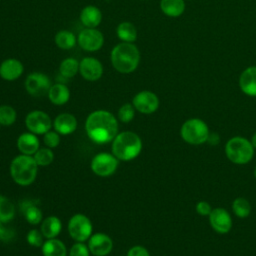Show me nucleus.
<instances>
[{
	"label": "nucleus",
	"mask_w": 256,
	"mask_h": 256,
	"mask_svg": "<svg viewBox=\"0 0 256 256\" xmlns=\"http://www.w3.org/2000/svg\"><path fill=\"white\" fill-rule=\"evenodd\" d=\"M85 129L88 137L99 144L113 140L118 132L115 116L106 110H96L86 119Z\"/></svg>",
	"instance_id": "1"
},
{
	"label": "nucleus",
	"mask_w": 256,
	"mask_h": 256,
	"mask_svg": "<svg viewBox=\"0 0 256 256\" xmlns=\"http://www.w3.org/2000/svg\"><path fill=\"white\" fill-rule=\"evenodd\" d=\"M110 58L115 70L119 73L129 74L137 69L140 62V52L135 44L122 42L113 47Z\"/></svg>",
	"instance_id": "2"
},
{
	"label": "nucleus",
	"mask_w": 256,
	"mask_h": 256,
	"mask_svg": "<svg viewBox=\"0 0 256 256\" xmlns=\"http://www.w3.org/2000/svg\"><path fill=\"white\" fill-rule=\"evenodd\" d=\"M141 149L142 141L134 132H121L113 139L112 152L113 155L119 160H132L139 155Z\"/></svg>",
	"instance_id": "3"
},
{
	"label": "nucleus",
	"mask_w": 256,
	"mask_h": 256,
	"mask_svg": "<svg viewBox=\"0 0 256 256\" xmlns=\"http://www.w3.org/2000/svg\"><path fill=\"white\" fill-rule=\"evenodd\" d=\"M38 165L35 159L30 155L16 156L10 165V174L12 179L21 186H27L34 182L37 176Z\"/></svg>",
	"instance_id": "4"
},
{
	"label": "nucleus",
	"mask_w": 256,
	"mask_h": 256,
	"mask_svg": "<svg viewBox=\"0 0 256 256\" xmlns=\"http://www.w3.org/2000/svg\"><path fill=\"white\" fill-rule=\"evenodd\" d=\"M227 158L235 164H246L254 155V147L244 137L236 136L229 139L225 146Z\"/></svg>",
	"instance_id": "5"
},
{
	"label": "nucleus",
	"mask_w": 256,
	"mask_h": 256,
	"mask_svg": "<svg viewBox=\"0 0 256 256\" xmlns=\"http://www.w3.org/2000/svg\"><path fill=\"white\" fill-rule=\"evenodd\" d=\"M180 134L185 142L199 145L209 139V128L203 120L192 118L183 123Z\"/></svg>",
	"instance_id": "6"
},
{
	"label": "nucleus",
	"mask_w": 256,
	"mask_h": 256,
	"mask_svg": "<svg viewBox=\"0 0 256 256\" xmlns=\"http://www.w3.org/2000/svg\"><path fill=\"white\" fill-rule=\"evenodd\" d=\"M68 232L74 240L77 242H83L91 236V221L83 214H75L69 220Z\"/></svg>",
	"instance_id": "7"
},
{
	"label": "nucleus",
	"mask_w": 256,
	"mask_h": 256,
	"mask_svg": "<svg viewBox=\"0 0 256 256\" xmlns=\"http://www.w3.org/2000/svg\"><path fill=\"white\" fill-rule=\"evenodd\" d=\"M24 85L26 91L35 97H41L46 93L48 94V91L52 86L50 78L42 72H31L26 77Z\"/></svg>",
	"instance_id": "8"
},
{
	"label": "nucleus",
	"mask_w": 256,
	"mask_h": 256,
	"mask_svg": "<svg viewBox=\"0 0 256 256\" xmlns=\"http://www.w3.org/2000/svg\"><path fill=\"white\" fill-rule=\"evenodd\" d=\"M77 42L83 50L95 52L102 48L104 44V36L96 28H85L79 32Z\"/></svg>",
	"instance_id": "9"
},
{
	"label": "nucleus",
	"mask_w": 256,
	"mask_h": 256,
	"mask_svg": "<svg viewBox=\"0 0 256 256\" xmlns=\"http://www.w3.org/2000/svg\"><path fill=\"white\" fill-rule=\"evenodd\" d=\"M118 167V159L109 153H99L92 159L91 169L98 176H109Z\"/></svg>",
	"instance_id": "10"
},
{
	"label": "nucleus",
	"mask_w": 256,
	"mask_h": 256,
	"mask_svg": "<svg viewBox=\"0 0 256 256\" xmlns=\"http://www.w3.org/2000/svg\"><path fill=\"white\" fill-rule=\"evenodd\" d=\"M25 125L28 130L34 134H45L51 129L52 121L47 113L35 110L27 114Z\"/></svg>",
	"instance_id": "11"
},
{
	"label": "nucleus",
	"mask_w": 256,
	"mask_h": 256,
	"mask_svg": "<svg viewBox=\"0 0 256 256\" xmlns=\"http://www.w3.org/2000/svg\"><path fill=\"white\" fill-rule=\"evenodd\" d=\"M132 104L137 111L143 114H151L158 109L159 99L155 93L144 90L134 96Z\"/></svg>",
	"instance_id": "12"
},
{
	"label": "nucleus",
	"mask_w": 256,
	"mask_h": 256,
	"mask_svg": "<svg viewBox=\"0 0 256 256\" xmlns=\"http://www.w3.org/2000/svg\"><path fill=\"white\" fill-rule=\"evenodd\" d=\"M79 73L87 81H97L103 74V65L94 57H85L79 62Z\"/></svg>",
	"instance_id": "13"
},
{
	"label": "nucleus",
	"mask_w": 256,
	"mask_h": 256,
	"mask_svg": "<svg viewBox=\"0 0 256 256\" xmlns=\"http://www.w3.org/2000/svg\"><path fill=\"white\" fill-rule=\"evenodd\" d=\"M209 221L213 230L220 234L228 233L232 228L231 216L229 212L223 208L212 209L209 214Z\"/></svg>",
	"instance_id": "14"
},
{
	"label": "nucleus",
	"mask_w": 256,
	"mask_h": 256,
	"mask_svg": "<svg viewBox=\"0 0 256 256\" xmlns=\"http://www.w3.org/2000/svg\"><path fill=\"white\" fill-rule=\"evenodd\" d=\"M113 242L111 238L104 233H96L89 239V251L95 256H105L112 250Z\"/></svg>",
	"instance_id": "15"
},
{
	"label": "nucleus",
	"mask_w": 256,
	"mask_h": 256,
	"mask_svg": "<svg viewBox=\"0 0 256 256\" xmlns=\"http://www.w3.org/2000/svg\"><path fill=\"white\" fill-rule=\"evenodd\" d=\"M23 71V64L15 58L5 59L0 64V77L6 81H14L18 79Z\"/></svg>",
	"instance_id": "16"
},
{
	"label": "nucleus",
	"mask_w": 256,
	"mask_h": 256,
	"mask_svg": "<svg viewBox=\"0 0 256 256\" xmlns=\"http://www.w3.org/2000/svg\"><path fill=\"white\" fill-rule=\"evenodd\" d=\"M239 86L244 94L252 97L256 96V66H250L241 73Z\"/></svg>",
	"instance_id": "17"
},
{
	"label": "nucleus",
	"mask_w": 256,
	"mask_h": 256,
	"mask_svg": "<svg viewBox=\"0 0 256 256\" xmlns=\"http://www.w3.org/2000/svg\"><path fill=\"white\" fill-rule=\"evenodd\" d=\"M77 120L74 115L70 113L59 114L54 120L55 131L62 135L71 134L76 130Z\"/></svg>",
	"instance_id": "18"
},
{
	"label": "nucleus",
	"mask_w": 256,
	"mask_h": 256,
	"mask_svg": "<svg viewBox=\"0 0 256 256\" xmlns=\"http://www.w3.org/2000/svg\"><path fill=\"white\" fill-rule=\"evenodd\" d=\"M102 20L100 9L94 5L85 6L80 12V21L86 28H96Z\"/></svg>",
	"instance_id": "19"
},
{
	"label": "nucleus",
	"mask_w": 256,
	"mask_h": 256,
	"mask_svg": "<svg viewBox=\"0 0 256 256\" xmlns=\"http://www.w3.org/2000/svg\"><path fill=\"white\" fill-rule=\"evenodd\" d=\"M17 148L24 155H34L39 149V140L34 133H23L17 139Z\"/></svg>",
	"instance_id": "20"
},
{
	"label": "nucleus",
	"mask_w": 256,
	"mask_h": 256,
	"mask_svg": "<svg viewBox=\"0 0 256 256\" xmlns=\"http://www.w3.org/2000/svg\"><path fill=\"white\" fill-rule=\"evenodd\" d=\"M48 98L55 105H63L68 102L70 98V91L66 85L56 83L50 87L48 91Z\"/></svg>",
	"instance_id": "21"
},
{
	"label": "nucleus",
	"mask_w": 256,
	"mask_h": 256,
	"mask_svg": "<svg viewBox=\"0 0 256 256\" xmlns=\"http://www.w3.org/2000/svg\"><path fill=\"white\" fill-rule=\"evenodd\" d=\"M61 228L62 224L59 218L56 216H49L43 220L40 231L45 238L52 239L60 233Z\"/></svg>",
	"instance_id": "22"
},
{
	"label": "nucleus",
	"mask_w": 256,
	"mask_h": 256,
	"mask_svg": "<svg viewBox=\"0 0 256 256\" xmlns=\"http://www.w3.org/2000/svg\"><path fill=\"white\" fill-rule=\"evenodd\" d=\"M161 11L169 17H179L185 10L184 0H161Z\"/></svg>",
	"instance_id": "23"
},
{
	"label": "nucleus",
	"mask_w": 256,
	"mask_h": 256,
	"mask_svg": "<svg viewBox=\"0 0 256 256\" xmlns=\"http://www.w3.org/2000/svg\"><path fill=\"white\" fill-rule=\"evenodd\" d=\"M44 256H66L67 250L64 243L58 239H48L42 245Z\"/></svg>",
	"instance_id": "24"
},
{
	"label": "nucleus",
	"mask_w": 256,
	"mask_h": 256,
	"mask_svg": "<svg viewBox=\"0 0 256 256\" xmlns=\"http://www.w3.org/2000/svg\"><path fill=\"white\" fill-rule=\"evenodd\" d=\"M116 34L123 42L133 43L137 39L136 27L131 22H121L116 28Z\"/></svg>",
	"instance_id": "25"
},
{
	"label": "nucleus",
	"mask_w": 256,
	"mask_h": 256,
	"mask_svg": "<svg viewBox=\"0 0 256 256\" xmlns=\"http://www.w3.org/2000/svg\"><path fill=\"white\" fill-rule=\"evenodd\" d=\"M22 212L25 216L27 222L32 225H36L41 222L42 220V212L41 210L31 201H25L21 205Z\"/></svg>",
	"instance_id": "26"
},
{
	"label": "nucleus",
	"mask_w": 256,
	"mask_h": 256,
	"mask_svg": "<svg viewBox=\"0 0 256 256\" xmlns=\"http://www.w3.org/2000/svg\"><path fill=\"white\" fill-rule=\"evenodd\" d=\"M55 44L63 50L71 49L76 44V36L69 30H60L55 35Z\"/></svg>",
	"instance_id": "27"
},
{
	"label": "nucleus",
	"mask_w": 256,
	"mask_h": 256,
	"mask_svg": "<svg viewBox=\"0 0 256 256\" xmlns=\"http://www.w3.org/2000/svg\"><path fill=\"white\" fill-rule=\"evenodd\" d=\"M60 74L65 78L74 77L79 72V62L77 59L69 57L64 59L59 66Z\"/></svg>",
	"instance_id": "28"
},
{
	"label": "nucleus",
	"mask_w": 256,
	"mask_h": 256,
	"mask_svg": "<svg viewBox=\"0 0 256 256\" xmlns=\"http://www.w3.org/2000/svg\"><path fill=\"white\" fill-rule=\"evenodd\" d=\"M15 214V209H14V205L12 204V202L0 195V221H2L3 223L10 221Z\"/></svg>",
	"instance_id": "29"
},
{
	"label": "nucleus",
	"mask_w": 256,
	"mask_h": 256,
	"mask_svg": "<svg viewBox=\"0 0 256 256\" xmlns=\"http://www.w3.org/2000/svg\"><path fill=\"white\" fill-rule=\"evenodd\" d=\"M232 210L237 217L245 218L250 214L251 206L247 199L243 197H238L232 203Z\"/></svg>",
	"instance_id": "30"
},
{
	"label": "nucleus",
	"mask_w": 256,
	"mask_h": 256,
	"mask_svg": "<svg viewBox=\"0 0 256 256\" xmlns=\"http://www.w3.org/2000/svg\"><path fill=\"white\" fill-rule=\"evenodd\" d=\"M33 158L35 159L38 166H48L52 163L54 159V154L49 148H39L34 153Z\"/></svg>",
	"instance_id": "31"
},
{
	"label": "nucleus",
	"mask_w": 256,
	"mask_h": 256,
	"mask_svg": "<svg viewBox=\"0 0 256 256\" xmlns=\"http://www.w3.org/2000/svg\"><path fill=\"white\" fill-rule=\"evenodd\" d=\"M16 111L9 105L0 106V124L3 126H10L16 120Z\"/></svg>",
	"instance_id": "32"
},
{
	"label": "nucleus",
	"mask_w": 256,
	"mask_h": 256,
	"mask_svg": "<svg viewBox=\"0 0 256 256\" xmlns=\"http://www.w3.org/2000/svg\"><path fill=\"white\" fill-rule=\"evenodd\" d=\"M135 115V108L133 104L130 103H125L123 104L119 110H118V118L120 119L121 122L128 123L130 122Z\"/></svg>",
	"instance_id": "33"
},
{
	"label": "nucleus",
	"mask_w": 256,
	"mask_h": 256,
	"mask_svg": "<svg viewBox=\"0 0 256 256\" xmlns=\"http://www.w3.org/2000/svg\"><path fill=\"white\" fill-rule=\"evenodd\" d=\"M43 234L41 231L36 229H32L27 234V241L31 246L34 247H42L43 245Z\"/></svg>",
	"instance_id": "34"
},
{
	"label": "nucleus",
	"mask_w": 256,
	"mask_h": 256,
	"mask_svg": "<svg viewBox=\"0 0 256 256\" xmlns=\"http://www.w3.org/2000/svg\"><path fill=\"white\" fill-rule=\"evenodd\" d=\"M43 141L45 143V145L49 148H55L59 145L60 143V137H59V133L56 131H48L44 134L43 137Z\"/></svg>",
	"instance_id": "35"
},
{
	"label": "nucleus",
	"mask_w": 256,
	"mask_h": 256,
	"mask_svg": "<svg viewBox=\"0 0 256 256\" xmlns=\"http://www.w3.org/2000/svg\"><path fill=\"white\" fill-rule=\"evenodd\" d=\"M69 256H89V248L82 242H77L71 247Z\"/></svg>",
	"instance_id": "36"
},
{
	"label": "nucleus",
	"mask_w": 256,
	"mask_h": 256,
	"mask_svg": "<svg viewBox=\"0 0 256 256\" xmlns=\"http://www.w3.org/2000/svg\"><path fill=\"white\" fill-rule=\"evenodd\" d=\"M212 209H211V206L208 202L206 201H200L196 204V212L199 214V215H202V216H209V214L211 213Z\"/></svg>",
	"instance_id": "37"
},
{
	"label": "nucleus",
	"mask_w": 256,
	"mask_h": 256,
	"mask_svg": "<svg viewBox=\"0 0 256 256\" xmlns=\"http://www.w3.org/2000/svg\"><path fill=\"white\" fill-rule=\"evenodd\" d=\"M14 236V232L6 227H4L3 222L0 221V240L8 242L9 240H11Z\"/></svg>",
	"instance_id": "38"
},
{
	"label": "nucleus",
	"mask_w": 256,
	"mask_h": 256,
	"mask_svg": "<svg viewBox=\"0 0 256 256\" xmlns=\"http://www.w3.org/2000/svg\"><path fill=\"white\" fill-rule=\"evenodd\" d=\"M127 256H150L148 250L142 246H134L129 249Z\"/></svg>",
	"instance_id": "39"
},
{
	"label": "nucleus",
	"mask_w": 256,
	"mask_h": 256,
	"mask_svg": "<svg viewBox=\"0 0 256 256\" xmlns=\"http://www.w3.org/2000/svg\"><path fill=\"white\" fill-rule=\"evenodd\" d=\"M251 144H252V146L254 147V149H256V132L253 134V136H252V138H251Z\"/></svg>",
	"instance_id": "40"
},
{
	"label": "nucleus",
	"mask_w": 256,
	"mask_h": 256,
	"mask_svg": "<svg viewBox=\"0 0 256 256\" xmlns=\"http://www.w3.org/2000/svg\"><path fill=\"white\" fill-rule=\"evenodd\" d=\"M254 175H255V177H256V168H255V171H254Z\"/></svg>",
	"instance_id": "41"
}]
</instances>
